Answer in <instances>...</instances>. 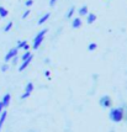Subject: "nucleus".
<instances>
[{
  "mask_svg": "<svg viewBox=\"0 0 127 132\" xmlns=\"http://www.w3.org/2000/svg\"><path fill=\"white\" fill-rule=\"evenodd\" d=\"M109 117L112 122H116V123L121 122L125 119V110H123V108H114V109H111Z\"/></svg>",
  "mask_w": 127,
  "mask_h": 132,
  "instance_id": "f257e3e1",
  "label": "nucleus"
},
{
  "mask_svg": "<svg viewBox=\"0 0 127 132\" xmlns=\"http://www.w3.org/2000/svg\"><path fill=\"white\" fill-rule=\"evenodd\" d=\"M47 31H48V30L45 29V30L40 31L38 34L36 35L35 40H33V45H32V47H33L35 50H37V48L41 46V43L43 42V40H45V36H46V34H47Z\"/></svg>",
  "mask_w": 127,
  "mask_h": 132,
  "instance_id": "f03ea898",
  "label": "nucleus"
},
{
  "mask_svg": "<svg viewBox=\"0 0 127 132\" xmlns=\"http://www.w3.org/2000/svg\"><path fill=\"white\" fill-rule=\"evenodd\" d=\"M99 104H100V106H101L103 109H107V108H111V105H112V100H111V98H110L109 95H104V96H101V98H100Z\"/></svg>",
  "mask_w": 127,
  "mask_h": 132,
  "instance_id": "7ed1b4c3",
  "label": "nucleus"
},
{
  "mask_svg": "<svg viewBox=\"0 0 127 132\" xmlns=\"http://www.w3.org/2000/svg\"><path fill=\"white\" fill-rule=\"evenodd\" d=\"M18 52H19V50H18V47H14V48H11L10 51L6 53V56H5V62H9V61H11L14 57H16L18 56Z\"/></svg>",
  "mask_w": 127,
  "mask_h": 132,
  "instance_id": "20e7f679",
  "label": "nucleus"
},
{
  "mask_svg": "<svg viewBox=\"0 0 127 132\" xmlns=\"http://www.w3.org/2000/svg\"><path fill=\"white\" fill-rule=\"evenodd\" d=\"M31 61H32V54H31V56H30V57L27 58V59L22 61V64H21V65L19 67V70H20V72L25 70V69H26V67H27V65H29V64L31 63Z\"/></svg>",
  "mask_w": 127,
  "mask_h": 132,
  "instance_id": "39448f33",
  "label": "nucleus"
},
{
  "mask_svg": "<svg viewBox=\"0 0 127 132\" xmlns=\"http://www.w3.org/2000/svg\"><path fill=\"white\" fill-rule=\"evenodd\" d=\"M10 101H11V95H10L9 93H6L5 95H4V98H3V100H1V103H3V105H4V108H7L9 104H10Z\"/></svg>",
  "mask_w": 127,
  "mask_h": 132,
  "instance_id": "423d86ee",
  "label": "nucleus"
},
{
  "mask_svg": "<svg viewBox=\"0 0 127 132\" xmlns=\"http://www.w3.org/2000/svg\"><path fill=\"white\" fill-rule=\"evenodd\" d=\"M18 50H20V48H23L25 51H29V48H30V46L27 45V42L26 41H19V43H18Z\"/></svg>",
  "mask_w": 127,
  "mask_h": 132,
  "instance_id": "0eeeda50",
  "label": "nucleus"
},
{
  "mask_svg": "<svg viewBox=\"0 0 127 132\" xmlns=\"http://www.w3.org/2000/svg\"><path fill=\"white\" fill-rule=\"evenodd\" d=\"M6 116H7V112L4 110V111L0 114V131H1V127H3L4 122H5V120H6Z\"/></svg>",
  "mask_w": 127,
  "mask_h": 132,
  "instance_id": "6e6552de",
  "label": "nucleus"
},
{
  "mask_svg": "<svg viewBox=\"0 0 127 132\" xmlns=\"http://www.w3.org/2000/svg\"><path fill=\"white\" fill-rule=\"evenodd\" d=\"M72 26L74 27V29H79L81 26V20L80 17H75L74 20H73V22H72Z\"/></svg>",
  "mask_w": 127,
  "mask_h": 132,
  "instance_id": "1a4fd4ad",
  "label": "nucleus"
},
{
  "mask_svg": "<svg viewBox=\"0 0 127 132\" xmlns=\"http://www.w3.org/2000/svg\"><path fill=\"white\" fill-rule=\"evenodd\" d=\"M95 20H96V15L95 14H88L87 15V22L90 25V23L95 22Z\"/></svg>",
  "mask_w": 127,
  "mask_h": 132,
  "instance_id": "9d476101",
  "label": "nucleus"
},
{
  "mask_svg": "<svg viewBox=\"0 0 127 132\" xmlns=\"http://www.w3.org/2000/svg\"><path fill=\"white\" fill-rule=\"evenodd\" d=\"M78 12H79V15H80V16H85V15H88V14H89V12H88V6L87 5L81 6Z\"/></svg>",
  "mask_w": 127,
  "mask_h": 132,
  "instance_id": "9b49d317",
  "label": "nucleus"
},
{
  "mask_svg": "<svg viewBox=\"0 0 127 132\" xmlns=\"http://www.w3.org/2000/svg\"><path fill=\"white\" fill-rule=\"evenodd\" d=\"M49 16H51V14H49V12H47L46 15H43V16H42L40 20H38V25H42V23H45L47 20L49 19Z\"/></svg>",
  "mask_w": 127,
  "mask_h": 132,
  "instance_id": "f8f14e48",
  "label": "nucleus"
},
{
  "mask_svg": "<svg viewBox=\"0 0 127 132\" xmlns=\"http://www.w3.org/2000/svg\"><path fill=\"white\" fill-rule=\"evenodd\" d=\"M9 15V11L6 10L4 6H0V17H6Z\"/></svg>",
  "mask_w": 127,
  "mask_h": 132,
  "instance_id": "ddd939ff",
  "label": "nucleus"
},
{
  "mask_svg": "<svg viewBox=\"0 0 127 132\" xmlns=\"http://www.w3.org/2000/svg\"><path fill=\"white\" fill-rule=\"evenodd\" d=\"M33 88H35V85H33V83H27V84H26V88H25V92H27V93H32V90H33Z\"/></svg>",
  "mask_w": 127,
  "mask_h": 132,
  "instance_id": "4468645a",
  "label": "nucleus"
},
{
  "mask_svg": "<svg viewBox=\"0 0 127 132\" xmlns=\"http://www.w3.org/2000/svg\"><path fill=\"white\" fill-rule=\"evenodd\" d=\"M75 11V9H74V6H72L69 9V11H68V14H67V19H70V17L73 16V14H74Z\"/></svg>",
  "mask_w": 127,
  "mask_h": 132,
  "instance_id": "2eb2a0df",
  "label": "nucleus"
},
{
  "mask_svg": "<svg viewBox=\"0 0 127 132\" xmlns=\"http://www.w3.org/2000/svg\"><path fill=\"white\" fill-rule=\"evenodd\" d=\"M96 47H98V45H96L95 42H91V43L88 46V50H89V51H94V50H96Z\"/></svg>",
  "mask_w": 127,
  "mask_h": 132,
  "instance_id": "dca6fc26",
  "label": "nucleus"
},
{
  "mask_svg": "<svg viewBox=\"0 0 127 132\" xmlns=\"http://www.w3.org/2000/svg\"><path fill=\"white\" fill-rule=\"evenodd\" d=\"M12 25H14V23H12V21H10V22H9V23H7V25L5 26L4 31H5V32H9V31H10V30L12 29Z\"/></svg>",
  "mask_w": 127,
  "mask_h": 132,
  "instance_id": "f3484780",
  "label": "nucleus"
},
{
  "mask_svg": "<svg viewBox=\"0 0 127 132\" xmlns=\"http://www.w3.org/2000/svg\"><path fill=\"white\" fill-rule=\"evenodd\" d=\"M30 56H31V52L26 51V53H25V54H23L22 57H21V59H22V61H25V59H27V58H29Z\"/></svg>",
  "mask_w": 127,
  "mask_h": 132,
  "instance_id": "a211bd4d",
  "label": "nucleus"
},
{
  "mask_svg": "<svg viewBox=\"0 0 127 132\" xmlns=\"http://www.w3.org/2000/svg\"><path fill=\"white\" fill-rule=\"evenodd\" d=\"M30 94H31V93L25 92V93H23V94H22V95L20 96V99H26V98H29V96H30Z\"/></svg>",
  "mask_w": 127,
  "mask_h": 132,
  "instance_id": "6ab92c4d",
  "label": "nucleus"
},
{
  "mask_svg": "<svg viewBox=\"0 0 127 132\" xmlns=\"http://www.w3.org/2000/svg\"><path fill=\"white\" fill-rule=\"evenodd\" d=\"M7 69H9V65H7V64H4V65L1 67V72H6Z\"/></svg>",
  "mask_w": 127,
  "mask_h": 132,
  "instance_id": "aec40b11",
  "label": "nucleus"
},
{
  "mask_svg": "<svg viewBox=\"0 0 127 132\" xmlns=\"http://www.w3.org/2000/svg\"><path fill=\"white\" fill-rule=\"evenodd\" d=\"M32 4H33V0H27V1L25 3V5L26 6H31Z\"/></svg>",
  "mask_w": 127,
  "mask_h": 132,
  "instance_id": "412c9836",
  "label": "nucleus"
},
{
  "mask_svg": "<svg viewBox=\"0 0 127 132\" xmlns=\"http://www.w3.org/2000/svg\"><path fill=\"white\" fill-rule=\"evenodd\" d=\"M30 15V10H26V11L23 12V15H22V19H26V17Z\"/></svg>",
  "mask_w": 127,
  "mask_h": 132,
  "instance_id": "4be33fe9",
  "label": "nucleus"
},
{
  "mask_svg": "<svg viewBox=\"0 0 127 132\" xmlns=\"http://www.w3.org/2000/svg\"><path fill=\"white\" fill-rule=\"evenodd\" d=\"M56 1H57V0H49V5H51V6H54Z\"/></svg>",
  "mask_w": 127,
  "mask_h": 132,
  "instance_id": "5701e85b",
  "label": "nucleus"
},
{
  "mask_svg": "<svg viewBox=\"0 0 127 132\" xmlns=\"http://www.w3.org/2000/svg\"><path fill=\"white\" fill-rule=\"evenodd\" d=\"M3 110H4V105H3V103L0 101V114L3 112Z\"/></svg>",
  "mask_w": 127,
  "mask_h": 132,
  "instance_id": "b1692460",
  "label": "nucleus"
},
{
  "mask_svg": "<svg viewBox=\"0 0 127 132\" xmlns=\"http://www.w3.org/2000/svg\"><path fill=\"white\" fill-rule=\"evenodd\" d=\"M45 75H46V77H49V70H46V72H45Z\"/></svg>",
  "mask_w": 127,
  "mask_h": 132,
  "instance_id": "393cba45",
  "label": "nucleus"
}]
</instances>
